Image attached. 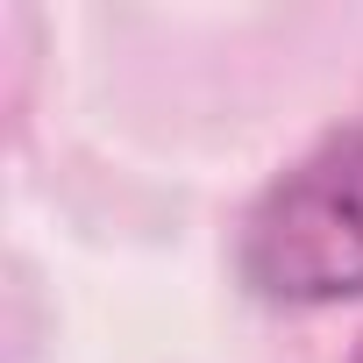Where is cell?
<instances>
[{
	"mask_svg": "<svg viewBox=\"0 0 363 363\" xmlns=\"http://www.w3.org/2000/svg\"><path fill=\"white\" fill-rule=\"evenodd\" d=\"M235 264L242 285L271 306L363 299V128L320 143L257 200Z\"/></svg>",
	"mask_w": 363,
	"mask_h": 363,
	"instance_id": "cell-1",
	"label": "cell"
},
{
	"mask_svg": "<svg viewBox=\"0 0 363 363\" xmlns=\"http://www.w3.org/2000/svg\"><path fill=\"white\" fill-rule=\"evenodd\" d=\"M356 363H363V349H356Z\"/></svg>",
	"mask_w": 363,
	"mask_h": 363,
	"instance_id": "cell-2",
	"label": "cell"
}]
</instances>
